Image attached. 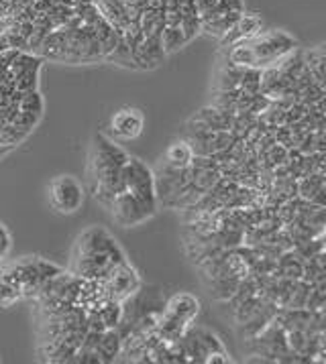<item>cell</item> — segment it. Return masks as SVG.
<instances>
[{"instance_id": "cell-1", "label": "cell", "mask_w": 326, "mask_h": 364, "mask_svg": "<svg viewBox=\"0 0 326 364\" xmlns=\"http://www.w3.org/2000/svg\"><path fill=\"white\" fill-rule=\"evenodd\" d=\"M127 259L117 238L104 226H90L78 236L72 255V273L88 281H102Z\"/></svg>"}, {"instance_id": "cell-2", "label": "cell", "mask_w": 326, "mask_h": 364, "mask_svg": "<svg viewBox=\"0 0 326 364\" xmlns=\"http://www.w3.org/2000/svg\"><path fill=\"white\" fill-rule=\"evenodd\" d=\"M129 161V153L122 146L106 136L102 132H96L92 139L90 149V179H94L92 193L96 202L106 208L110 200L127 190L125 181V165Z\"/></svg>"}, {"instance_id": "cell-3", "label": "cell", "mask_w": 326, "mask_h": 364, "mask_svg": "<svg viewBox=\"0 0 326 364\" xmlns=\"http://www.w3.org/2000/svg\"><path fill=\"white\" fill-rule=\"evenodd\" d=\"M296 47L298 41L290 33L282 29H261L233 47H226V59L241 68L261 72L282 63L283 59L296 51Z\"/></svg>"}, {"instance_id": "cell-4", "label": "cell", "mask_w": 326, "mask_h": 364, "mask_svg": "<svg viewBox=\"0 0 326 364\" xmlns=\"http://www.w3.org/2000/svg\"><path fill=\"white\" fill-rule=\"evenodd\" d=\"M84 198H86L84 186L74 175H58L47 186L49 205L63 216H72L75 212H80Z\"/></svg>"}, {"instance_id": "cell-5", "label": "cell", "mask_w": 326, "mask_h": 364, "mask_svg": "<svg viewBox=\"0 0 326 364\" xmlns=\"http://www.w3.org/2000/svg\"><path fill=\"white\" fill-rule=\"evenodd\" d=\"M106 210L110 212L112 220L119 224V226H125V228H133V226H139L143 222L151 220L157 210H153L151 205H147L145 202H141L137 196H133L131 191H120L117 193L110 204L106 205Z\"/></svg>"}, {"instance_id": "cell-6", "label": "cell", "mask_w": 326, "mask_h": 364, "mask_svg": "<svg viewBox=\"0 0 326 364\" xmlns=\"http://www.w3.org/2000/svg\"><path fill=\"white\" fill-rule=\"evenodd\" d=\"M125 181H127V191H131L133 196L151 205L153 210L159 208L157 191H155V171L147 163L129 157L127 165H125Z\"/></svg>"}, {"instance_id": "cell-7", "label": "cell", "mask_w": 326, "mask_h": 364, "mask_svg": "<svg viewBox=\"0 0 326 364\" xmlns=\"http://www.w3.org/2000/svg\"><path fill=\"white\" fill-rule=\"evenodd\" d=\"M102 285L110 299L125 301L143 287V281L139 277V273L135 271L133 264L125 259L102 279Z\"/></svg>"}, {"instance_id": "cell-8", "label": "cell", "mask_w": 326, "mask_h": 364, "mask_svg": "<svg viewBox=\"0 0 326 364\" xmlns=\"http://www.w3.org/2000/svg\"><path fill=\"white\" fill-rule=\"evenodd\" d=\"M145 129V117L139 108L125 106L117 110L110 118V132L120 141H135L143 134Z\"/></svg>"}, {"instance_id": "cell-9", "label": "cell", "mask_w": 326, "mask_h": 364, "mask_svg": "<svg viewBox=\"0 0 326 364\" xmlns=\"http://www.w3.org/2000/svg\"><path fill=\"white\" fill-rule=\"evenodd\" d=\"M131 51L137 70H155L167 58V53L163 51L162 37H141L131 47Z\"/></svg>"}, {"instance_id": "cell-10", "label": "cell", "mask_w": 326, "mask_h": 364, "mask_svg": "<svg viewBox=\"0 0 326 364\" xmlns=\"http://www.w3.org/2000/svg\"><path fill=\"white\" fill-rule=\"evenodd\" d=\"M261 27H263V23H261L259 16L251 15V13H243V15L237 18V23H235V25L228 29V33L221 39V45H223V47H233V45L238 43V41H243V39L255 35L257 31H261Z\"/></svg>"}, {"instance_id": "cell-11", "label": "cell", "mask_w": 326, "mask_h": 364, "mask_svg": "<svg viewBox=\"0 0 326 364\" xmlns=\"http://www.w3.org/2000/svg\"><path fill=\"white\" fill-rule=\"evenodd\" d=\"M96 352H98L100 364L119 360L120 352H122V338H120L117 328H112V330H104L102 334H100V338H98Z\"/></svg>"}, {"instance_id": "cell-12", "label": "cell", "mask_w": 326, "mask_h": 364, "mask_svg": "<svg viewBox=\"0 0 326 364\" xmlns=\"http://www.w3.org/2000/svg\"><path fill=\"white\" fill-rule=\"evenodd\" d=\"M194 157H196V155H194L190 143H188L186 139H182V141H176V143H172V145L167 146L162 163L174 167V169H186V167L192 165Z\"/></svg>"}, {"instance_id": "cell-13", "label": "cell", "mask_w": 326, "mask_h": 364, "mask_svg": "<svg viewBox=\"0 0 326 364\" xmlns=\"http://www.w3.org/2000/svg\"><path fill=\"white\" fill-rule=\"evenodd\" d=\"M21 299H23V293L16 279L6 269V264H0V307H11Z\"/></svg>"}, {"instance_id": "cell-14", "label": "cell", "mask_w": 326, "mask_h": 364, "mask_svg": "<svg viewBox=\"0 0 326 364\" xmlns=\"http://www.w3.org/2000/svg\"><path fill=\"white\" fill-rule=\"evenodd\" d=\"M39 47H41L39 58L63 61V55H65V29H53L51 33H47Z\"/></svg>"}, {"instance_id": "cell-15", "label": "cell", "mask_w": 326, "mask_h": 364, "mask_svg": "<svg viewBox=\"0 0 326 364\" xmlns=\"http://www.w3.org/2000/svg\"><path fill=\"white\" fill-rule=\"evenodd\" d=\"M137 25L143 33V37H159L163 27H165V18H163V11L159 9H143L141 15L137 18Z\"/></svg>"}, {"instance_id": "cell-16", "label": "cell", "mask_w": 326, "mask_h": 364, "mask_svg": "<svg viewBox=\"0 0 326 364\" xmlns=\"http://www.w3.org/2000/svg\"><path fill=\"white\" fill-rule=\"evenodd\" d=\"M13 94L16 98L11 100V104H15L21 112H29V114L41 118V114H43V98H41L39 90H31V92H16V90H13Z\"/></svg>"}, {"instance_id": "cell-17", "label": "cell", "mask_w": 326, "mask_h": 364, "mask_svg": "<svg viewBox=\"0 0 326 364\" xmlns=\"http://www.w3.org/2000/svg\"><path fill=\"white\" fill-rule=\"evenodd\" d=\"M96 314H98V318L102 320L106 330L119 328L120 320H122V301H117V299H106L102 306L96 307Z\"/></svg>"}, {"instance_id": "cell-18", "label": "cell", "mask_w": 326, "mask_h": 364, "mask_svg": "<svg viewBox=\"0 0 326 364\" xmlns=\"http://www.w3.org/2000/svg\"><path fill=\"white\" fill-rule=\"evenodd\" d=\"M159 37H162L163 51H165L167 55L174 53V51H178V49H182L184 45L188 43V39H186L182 27H163Z\"/></svg>"}, {"instance_id": "cell-19", "label": "cell", "mask_w": 326, "mask_h": 364, "mask_svg": "<svg viewBox=\"0 0 326 364\" xmlns=\"http://www.w3.org/2000/svg\"><path fill=\"white\" fill-rule=\"evenodd\" d=\"M106 59H110V61H115L117 65L120 68H129V70H137V65H135V59H133V51H131V45L127 43L122 37L119 39V43L117 47L106 55Z\"/></svg>"}, {"instance_id": "cell-20", "label": "cell", "mask_w": 326, "mask_h": 364, "mask_svg": "<svg viewBox=\"0 0 326 364\" xmlns=\"http://www.w3.org/2000/svg\"><path fill=\"white\" fill-rule=\"evenodd\" d=\"M11 248H13V236L9 232V228L0 222V262L9 257Z\"/></svg>"}, {"instance_id": "cell-21", "label": "cell", "mask_w": 326, "mask_h": 364, "mask_svg": "<svg viewBox=\"0 0 326 364\" xmlns=\"http://www.w3.org/2000/svg\"><path fill=\"white\" fill-rule=\"evenodd\" d=\"M0 363H2V356H0Z\"/></svg>"}]
</instances>
